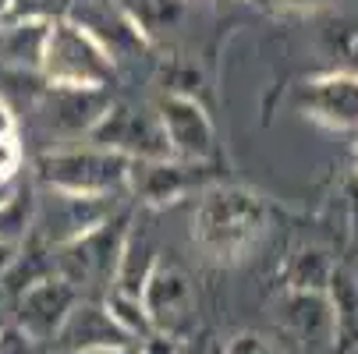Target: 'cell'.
Segmentation results:
<instances>
[{
    "label": "cell",
    "instance_id": "6da1fadb",
    "mask_svg": "<svg viewBox=\"0 0 358 354\" xmlns=\"http://www.w3.org/2000/svg\"><path fill=\"white\" fill-rule=\"evenodd\" d=\"M270 202L241 184H210L195 195L192 241L213 266H238L270 234Z\"/></svg>",
    "mask_w": 358,
    "mask_h": 354
},
{
    "label": "cell",
    "instance_id": "7a4b0ae2",
    "mask_svg": "<svg viewBox=\"0 0 358 354\" xmlns=\"http://www.w3.org/2000/svg\"><path fill=\"white\" fill-rule=\"evenodd\" d=\"M128 167L131 160L92 142L54 145L36 160V177L50 191L82 195V198H114L128 191Z\"/></svg>",
    "mask_w": 358,
    "mask_h": 354
},
{
    "label": "cell",
    "instance_id": "3957f363",
    "mask_svg": "<svg viewBox=\"0 0 358 354\" xmlns=\"http://www.w3.org/2000/svg\"><path fill=\"white\" fill-rule=\"evenodd\" d=\"M128 230H131V216L114 209L110 216L85 227L82 234L50 248L54 251V273L64 276L78 294H107L117 273V259Z\"/></svg>",
    "mask_w": 358,
    "mask_h": 354
},
{
    "label": "cell",
    "instance_id": "277c9868",
    "mask_svg": "<svg viewBox=\"0 0 358 354\" xmlns=\"http://www.w3.org/2000/svg\"><path fill=\"white\" fill-rule=\"evenodd\" d=\"M114 61L96 46L89 32H82L71 18L46 25L39 75L50 85H82V89H107L114 82Z\"/></svg>",
    "mask_w": 358,
    "mask_h": 354
},
{
    "label": "cell",
    "instance_id": "5b68a950",
    "mask_svg": "<svg viewBox=\"0 0 358 354\" xmlns=\"http://www.w3.org/2000/svg\"><path fill=\"white\" fill-rule=\"evenodd\" d=\"M224 181L220 167L213 160H178V156H157V160H131L128 167V191L138 206L164 209L181 198H195L202 188Z\"/></svg>",
    "mask_w": 358,
    "mask_h": 354
},
{
    "label": "cell",
    "instance_id": "8992f818",
    "mask_svg": "<svg viewBox=\"0 0 358 354\" xmlns=\"http://www.w3.org/2000/svg\"><path fill=\"white\" fill-rule=\"evenodd\" d=\"M85 142L121 153L128 160H157V156H171L160 117L152 107H131V103H117L110 99V107L103 110L92 124V131L85 135Z\"/></svg>",
    "mask_w": 358,
    "mask_h": 354
},
{
    "label": "cell",
    "instance_id": "52a82bcc",
    "mask_svg": "<svg viewBox=\"0 0 358 354\" xmlns=\"http://www.w3.org/2000/svg\"><path fill=\"white\" fill-rule=\"evenodd\" d=\"M110 107L107 89H82V85H43V96L36 103V117L46 128L50 138H57L61 145L85 142L92 124L103 117Z\"/></svg>",
    "mask_w": 358,
    "mask_h": 354
},
{
    "label": "cell",
    "instance_id": "ba28073f",
    "mask_svg": "<svg viewBox=\"0 0 358 354\" xmlns=\"http://www.w3.org/2000/svg\"><path fill=\"white\" fill-rule=\"evenodd\" d=\"M294 110L330 131H358V75L337 68L298 82Z\"/></svg>",
    "mask_w": 358,
    "mask_h": 354
},
{
    "label": "cell",
    "instance_id": "9c48e42d",
    "mask_svg": "<svg viewBox=\"0 0 358 354\" xmlns=\"http://www.w3.org/2000/svg\"><path fill=\"white\" fill-rule=\"evenodd\" d=\"M78 301H82V294L64 276H57V273L39 276L18 290L15 330L25 333L32 344H54V337L61 333V326L68 323Z\"/></svg>",
    "mask_w": 358,
    "mask_h": 354
},
{
    "label": "cell",
    "instance_id": "30bf717a",
    "mask_svg": "<svg viewBox=\"0 0 358 354\" xmlns=\"http://www.w3.org/2000/svg\"><path fill=\"white\" fill-rule=\"evenodd\" d=\"M152 110H157V117H160L171 156H178V160H213L217 156L213 117L206 114L202 99L178 96V92H160Z\"/></svg>",
    "mask_w": 358,
    "mask_h": 354
},
{
    "label": "cell",
    "instance_id": "8fae6325",
    "mask_svg": "<svg viewBox=\"0 0 358 354\" xmlns=\"http://www.w3.org/2000/svg\"><path fill=\"white\" fill-rule=\"evenodd\" d=\"M68 18L82 32H89L96 39V46L103 50L114 64L142 57L149 50V39L142 36V29L124 15L121 4H114V0H71Z\"/></svg>",
    "mask_w": 358,
    "mask_h": 354
},
{
    "label": "cell",
    "instance_id": "7c38bea8",
    "mask_svg": "<svg viewBox=\"0 0 358 354\" xmlns=\"http://www.w3.org/2000/svg\"><path fill=\"white\" fill-rule=\"evenodd\" d=\"M138 305L152 326V333H164V337H174L188 326L192 319V283L188 276L174 266V263H157L152 273L145 276L142 290H138Z\"/></svg>",
    "mask_w": 358,
    "mask_h": 354
},
{
    "label": "cell",
    "instance_id": "4fadbf2b",
    "mask_svg": "<svg viewBox=\"0 0 358 354\" xmlns=\"http://www.w3.org/2000/svg\"><path fill=\"white\" fill-rule=\"evenodd\" d=\"M280 319L309 354H323L337 347V323H334V305L327 290H284Z\"/></svg>",
    "mask_w": 358,
    "mask_h": 354
},
{
    "label": "cell",
    "instance_id": "5bb4252c",
    "mask_svg": "<svg viewBox=\"0 0 358 354\" xmlns=\"http://www.w3.org/2000/svg\"><path fill=\"white\" fill-rule=\"evenodd\" d=\"M54 344L61 347V354H78V351H92V347H121V344H138L131 340L103 305L96 301H78L71 309L68 323L61 326V333L54 337Z\"/></svg>",
    "mask_w": 358,
    "mask_h": 354
},
{
    "label": "cell",
    "instance_id": "9a60e30c",
    "mask_svg": "<svg viewBox=\"0 0 358 354\" xmlns=\"http://www.w3.org/2000/svg\"><path fill=\"white\" fill-rule=\"evenodd\" d=\"M114 4L124 8V15L142 29L149 46H157L174 29H181V22L188 15V0H114Z\"/></svg>",
    "mask_w": 358,
    "mask_h": 354
},
{
    "label": "cell",
    "instance_id": "2e32d148",
    "mask_svg": "<svg viewBox=\"0 0 358 354\" xmlns=\"http://www.w3.org/2000/svg\"><path fill=\"white\" fill-rule=\"evenodd\" d=\"M157 248H152V241L142 234V230H128L124 237V248H121V259H117V273H114V283L110 290L117 294H128V297H138L145 276L152 273V266H157Z\"/></svg>",
    "mask_w": 358,
    "mask_h": 354
},
{
    "label": "cell",
    "instance_id": "e0dca14e",
    "mask_svg": "<svg viewBox=\"0 0 358 354\" xmlns=\"http://www.w3.org/2000/svg\"><path fill=\"white\" fill-rule=\"evenodd\" d=\"M334 256L320 244H305L284 266V290H327L334 280Z\"/></svg>",
    "mask_w": 358,
    "mask_h": 354
},
{
    "label": "cell",
    "instance_id": "ac0fdd59",
    "mask_svg": "<svg viewBox=\"0 0 358 354\" xmlns=\"http://www.w3.org/2000/svg\"><path fill=\"white\" fill-rule=\"evenodd\" d=\"M43 39H46V25L0 22V61L22 71H39Z\"/></svg>",
    "mask_w": 358,
    "mask_h": 354
},
{
    "label": "cell",
    "instance_id": "d6986e66",
    "mask_svg": "<svg viewBox=\"0 0 358 354\" xmlns=\"http://www.w3.org/2000/svg\"><path fill=\"white\" fill-rule=\"evenodd\" d=\"M327 297L334 305V323H337V344L351 347L358 344V270H334V280L327 287Z\"/></svg>",
    "mask_w": 358,
    "mask_h": 354
},
{
    "label": "cell",
    "instance_id": "ffe728a7",
    "mask_svg": "<svg viewBox=\"0 0 358 354\" xmlns=\"http://www.w3.org/2000/svg\"><path fill=\"white\" fill-rule=\"evenodd\" d=\"M36 230V195L32 188H18L0 198V244L22 248Z\"/></svg>",
    "mask_w": 358,
    "mask_h": 354
},
{
    "label": "cell",
    "instance_id": "44dd1931",
    "mask_svg": "<svg viewBox=\"0 0 358 354\" xmlns=\"http://www.w3.org/2000/svg\"><path fill=\"white\" fill-rule=\"evenodd\" d=\"M71 0H8L0 22H32V25H54L68 18Z\"/></svg>",
    "mask_w": 358,
    "mask_h": 354
},
{
    "label": "cell",
    "instance_id": "7402d4cb",
    "mask_svg": "<svg viewBox=\"0 0 358 354\" xmlns=\"http://www.w3.org/2000/svg\"><path fill=\"white\" fill-rule=\"evenodd\" d=\"M103 309L110 312V319L131 337V340H145L152 337V326L138 305V297H128V294H117V290H107V301H103Z\"/></svg>",
    "mask_w": 358,
    "mask_h": 354
},
{
    "label": "cell",
    "instance_id": "603a6c76",
    "mask_svg": "<svg viewBox=\"0 0 358 354\" xmlns=\"http://www.w3.org/2000/svg\"><path fill=\"white\" fill-rule=\"evenodd\" d=\"M224 354H291V351H287L280 340L266 337V333L245 330V333H238V337L224 347Z\"/></svg>",
    "mask_w": 358,
    "mask_h": 354
},
{
    "label": "cell",
    "instance_id": "cb8c5ba5",
    "mask_svg": "<svg viewBox=\"0 0 358 354\" xmlns=\"http://www.w3.org/2000/svg\"><path fill=\"white\" fill-rule=\"evenodd\" d=\"M22 163H25V149H22L18 135L0 138V188L11 184L22 174Z\"/></svg>",
    "mask_w": 358,
    "mask_h": 354
},
{
    "label": "cell",
    "instance_id": "d4e9b609",
    "mask_svg": "<svg viewBox=\"0 0 358 354\" xmlns=\"http://www.w3.org/2000/svg\"><path fill=\"white\" fill-rule=\"evenodd\" d=\"M0 354H36V344L15 326H0Z\"/></svg>",
    "mask_w": 358,
    "mask_h": 354
},
{
    "label": "cell",
    "instance_id": "484cf974",
    "mask_svg": "<svg viewBox=\"0 0 358 354\" xmlns=\"http://www.w3.org/2000/svg\"><path fill=\"white\" fill-rule=\"evenodd\" d=\"M334 46H337V50H344L348 57H355V61H358V18L341 22V29L334 32Z\"/></svg>",
    "mask_w": 358,
    "mask_h": 354
},
{
    "label": "cell",
    "instance_id": "4316f807",
    "mask_svg": "<svg viewBox=\"0 0 358 354\" xmlns=\"http://www.w3.org/2000/svg\"><path fill=\"white\" fill-rule=\"evenodd\" d=\"M259 8H273V11H301V8H316L323 0H255Z\"/></svg>",
    "mask_w": 358,
    "mask_h": 354
},
{
    "label": "cell",
    "instance_id": "83f0119b",
    "mask_svg": "<svg viewBox=\"0 0 358 354\" xmlns=\"http://www.w3.org/2000/svg\"><path fill=\"white\" fill-rule=\"evenodd\" d=\"M8 135H18V121H15L11 107L4 103V96H0V138H8Z\"/></svg>",
    "mask_w": 358,
    "mask_h": 354
},
{
    "label": "cell",
    "instance_id": "f1b7e54d",
    "mask_svg": "<svg viewBox=\"0 0 358 354\" xmlns=\"http://www.w3.org/2000/svg\"><path fill=\"white\" fill-rule=\"evenodd\" d=\"M78 354H138V344H121V347H92V351H78Z\"/></svg>",
    "mask_w": 358,
    "mask_h": 354
},
{
    "label": "cell",
    "instance_id": "f546056e",
    "mask_svg": "<svg viewBox=\"0 0 358 354\" xmlns=\"http://www.w3.org/2000/svg\"><path fill=\"white\" fill-rule=\"evenodd\" d=\"M15 256H18V248H15V244H0V276L8 273V266L15 263Z\"/></svg>",
    "mask_w": 358,
    "mask_h": 354
},
{
    "label": "cell",
    "instance_id": "4dcf8cb0",
    "mask_svg": "<svg viewBox=\"0 0 358 354\" xmlns=\"http://www.w3.org/2000/svg\"><path fill=\"white\" fill-rule=\"evenodd\" d=\"M4 8H8V0H0V18H4Z\"/></svg>",
    "mask_w": 358,
    "mask_h": 354
}]
</instances>
